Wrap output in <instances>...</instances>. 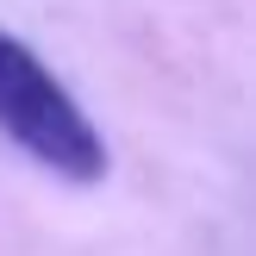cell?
Here are the masks:
<instances>
[{
	"mask_svg": "<svg viewBox=\"0 0 256 256\" xmlns=\"http://www.w3.org/2000/svg\"><path fill=\"white\" fill-rule=\"evenodd\" d=\"M0 132L32 162H44L50 175H62V182L88 188V182L106 175V144H100L94 119L50 75V62L12 32H0Z\"/></svg>",
	"mask_w": 256,
	"mask_h": 256,
	"instance_id": "obj_1",
	"label": "cell"
}]
</instances>
